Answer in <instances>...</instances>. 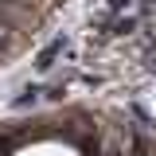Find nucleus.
I'll return each instance as SVG.
<instances>
[{
    "mask_svg": "<svg viewBox=\"0 0 156 156\" xmlns=\"http://www.w3.org/2000/svg\"><path fill=\"white\" fill-rule=\"evenodd\" d=\"M8 156H86V152L78 148L74 140L58 136V133H43V136L23 140V144H20V148H12Z\"/></svg>",
    "mask_w": 156,
    "mask_h": 156,
    "instance_id": "obj_1",
    "label": "nucleus"
}]
</instances>
